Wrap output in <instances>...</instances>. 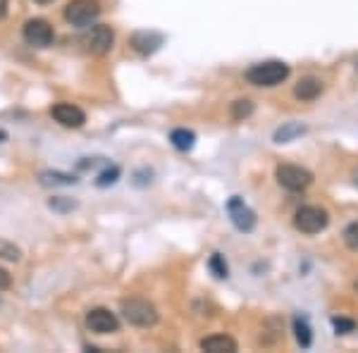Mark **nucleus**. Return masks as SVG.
Here are the masks:
<instances>
[{
	"mask_svg": "<svg viewBox=\"0 0 358 353\" xmlns=\"http://www.w3.org/2000/svg\"><path fill=\"white\" fill-rule=\"evenodd\" d=\"M289 77V65L282 60H268V62H258L251 70H246V81L253 86H277L282 84Z\"/></svg>",
	"mask_w": 358,
	"mask_h": 353,
	"instance_id": "obj_1",
	"label": "nucleus"
},
{
	"mask_svg": "<svg viewBox=\"0 0 358 353\" xmlns=\"http://www.w3.org/2000/svg\"><path fill=\"white\" fill-rule=\"evenodd\" d=\"M122 315H124V320H127L129 325L143 327V330L158 325V320H160L158 308H155V305L150 303V301H146V299H127V301H122Z\"/></svg>",
	"mask_w": 358,
	"mask_h": 353,
	"instance_id": "obj_2",
	"label": "nucleus"
},
{
	"mask_svg": "<svg viewBox=\"0 0 358 353\" xmlns=\"http://www.w3.org/2000/svg\"><path fill=\"white\" fill-rule=\"evenodd\" d=\"M330 225V215L325 208L318 205H301L294 215V227L301 234H320Z\"/></svg>",
	"mask_w": 358,
	"mask_h": 353,
	"instance_id": "obj_3",
	"label": "nucleus"
},
{
	"mask_svg": "<svg viewBox=\"0 0 358 353\" xmlns=\"http://www.w3.org/2000/svg\"><path fill=\"white\" fill-rule=\"evenodd\" d=\"M101 14V3L98 0H70L65 5V19L72 27H89Z\"/></svg>",
	"mask_w": 358,
	"mask_h": 353,
	"instance_id": "obj_4",
	"label": "nucleus"
},
{
	"mask_svg": "<svg viewBox=\"0 0 358 353\" xmlns=\"http://www.w3.org/2000/svg\"><path fill=\"white\" fill-rule=\"evenodd\" d=\"M275 176H277V184L287 191H306L310 184H313V174L308 172L301 165H279L275 170Z\"/></svg>",
	"mask_w": 358,
	"mask_h": 353,
	"instance_id": "obj_5",
	"label": "nucleus"
},
{
	"mask_svg": "<svg viewBox=\"0 0 358 353\" xmlns=\"http://www.w3.org/2000/svg\"><path fill=\"white\" fill-rule=\"evenodd\" d=\"M22 36L29 46H34V48H48L55 39V31L46 19H29L22 29Z\"/></svg>",
	"mask_w": 358,
	"mask_h": 353,
	"instance_id": "obj_6",
	"label": "nucleus"
},
{
	"mask_svg": "<svg viewBox=\"0 0 358 353\" xmlns=\"http://www.w3.org/2000/svg\"><path fill=\"white\" fill-rule=\"evenodd\" d=\"M86 327L96 334H112L119 330V320L110 308H91L86 313Z\"/></svg>",
	"mask_w": 358,
	"mask_h": 353,
	"instance_id": "obj_7",
	"label": "nucleus"
},
{
	"mask_svg": "<svg viewBox=\"0 0 358 353\" xmlns=\"http://www.w3.org/2000/svg\"><path fill=\"white\" fill-rule=\"evenodd\" d=\"M227 212H230L232 225H235L239 232H251L253 227H256V212L243 203L239 196H232V199L227 201Z\"/></svg>",
	"mask_w": 358,
	"mask_h": 353,
	"instance_id": "obj_8",
	"label": "nucleus"
},
{
	"mask_svg": "<svg viewBox=\"0 0 358 353\" xmlns=\"http://www.w3.org/2000/svg\"><path fill=\"white\" fill-rule=\"evenodd\" d=\"M50 117L67 129H79V127H84V122H86L84 110L72 105V103H55V105L50 108Z\"/></svg>",
	"mask_w": 358,
	"mask_h": 353,
	"instance_id": "obj_9",
	"label": "nucleus"
},
{
	"mask_svg": "<svg viewBox=\"0 0 358 353\" xmlns=\"http://www.w3.org/2000/svg\"><path fill=\"white\" fill-rule=\"evenodd\" d=\"M86 43H89V53L106 55L110 53L112 43H115V31H112V27H108V24H98V27H93Z\"/></svg>",
	"mask_w": 358,
	"mask_h": 353,
	"instance_id": "obj_10",
	"label": "nucleus"
},
{
	"mask_svg": "<svg viewBox=\"0 0 358 353\" xmlns=\"http://www.w3.org/2000/svg\"><path fill=\"white\" fill-rule=\"evenodd\" d=\"M201 351L206 353H235L237 341L227 334H210L206 339H201Z\"/></svg>",
	"mask_w": 358,
	"mask_h": 353,
	"instance_id": "obj_11",
	"label": "nucleus"
},
{
	"mask_svg": "<svg viewBox=\"0 0 358 353\" xmlns=\"http://www.w3.org/2000/svg\"><path fill=\"white\" fill-rule=\"evenodd\" d=\"M132 46L139 50V53L150 55L163 46V36L155 34V31H137V34L132 36Z\"/></svg>",
	"mask_w": 358,
	"mask_h": 353,
	"instance_id": "obj_12",
	"label": "nucleus"
},
{
	"mask_svg": "<svg viewBox=\"0 0 358 353\" xmlns=\"http://www.w3.org/2000/svg\"><path fill=\"white\" fill-rule=\"evenodd\" d=\"M320 93H323V81L315 79V77H306V79H301L297 84V88H294V96H297L299 101H304V103L315 101Z\"/></svg>",
	"mask_w": 358,
	"mask_h": 353,
	"instance_id": "obj_13",
	"label": "nucleus"
},
{
	"mask_svg": "<svg viewBox=\"0 0 358 353\" xmlns=\"http://www.w3.org/2000/svg\"><path fill=\"white\" fill-rule=\"evenodd\" d=\"M170 141H172V146L177 150L186 153V150L196 146V134L191 132V129H175V132L170 134Z\"/></svg>",
	"mask_w": 358,
	"mask_h": 353,
	"instance_id": "obj_14",
	"label": "nucleus"
},
{
	"mask_svg": "<svg viewBox=\"0 0 358 353\" xmlns=\"http://www.w3.org/2000/svg\"><path fill=\"white\" fill-rule=\"evenodd\" d=\"M39 179L43 186H72V184H77V176L67 174V172H41Z\"/></svg>",
	"mask_w": 358,
	"mask_h": 353,
	"instance_id": "obj_15",
	"label": "nucleus"
},
{
	"mask_svg": "<svg viewBox=\"0 0 358 353\" xmlns=\"http://www.w3.org/2000/svg\"><path fill=\"white\" fill-rule=\"evenodd\" d=\"M294 336H297L301 349H308L313 344V332H310V325L306 323V318H294Z\"/></svg>",
	"mask_w": 358,
	"mask_h": 353,
	"instance_id": "obj_16",
	"label": "nucleus"
},
{
	"mask_svg": "<svg viewBox=\"0 0 358 353\" xmlns=\"http://www.w3.org/2000/svg\"><path fill=\"white\" fill-rule=\"evenodd\" d=\"M253 115V103L248 98H239V101L232 103V119L241 122V119L251 117Z\"/></svg>",
	"mask_w": 358,
	"mask_h": 353,
	"instance_id": "obj_17",
	"label": "nucleus"
},
{
	"mask_svg": "<svg viewBox=\"0 0 358 353\" xmlns=\"http://www.w3.org/2000/svg\"><path fill=\"white\" fill-rule=\"evenodd\" d=\"M304 132H306V129L301 127V124H287V127H282L277 134H275V141H277V143H287V141H292L294 137H299V134H304Z\"/></svg>",
	"mask_w": 358,
	"mask_h": 353,
	"instance_id": "obj_18",
	"label": "nucleus"
},
{
	"mask_svg": "<svg viewBox=\"0 0 358 353\" xmlns=\"http://www.w3.org/2000/svg\"><path fill=\"white\" fill-rule=\"evenodd\" d=\"M208 268L212 270V274H215L217 279H225L227 274H230V270H227L225 258H222L220 253H212V256H210V261H208Z\"/></svg>",
	"mask_w": 358,
	"mask_h": 353,
	"instance_id": "obj_19",
	"label": "nucleus"
},
{
	"mask_svg": "<svg viewBox=\"0 0 358 353\" xmlns=\"http://www.w3.org/2000/svg\"><path fill=\"white\" fill-rule=\"evenodd\" d=\"M119 179V168L117 165H112V168H108V170H103L101 174L96 176V186H110V184H115V181Z\"/></svg>",
	"mask_w": 358,
	"mask_h": 353,
	"instance_id": "obj_20",
	"label": "nucleus"
},
{
	"mask_svg": "<svg viewBox=\"0 0 358 353\" xmlns=\"http://www.w3.org/2000/svg\"><path fill=\"white\" fill-rule=\"evenodd\" d=\"M341 236H344V243L351 248V251H358V220L351 222V225H346V230Z\"/></svg>",
	"mask_w": 358,
	"mask_h": 353,
	"instance_id": "obj_21",
	"label": "nucleus"
},
{
	"mask_svg": "<svg viewBox=\"0 0 358 353\" xmlns=\"http://www.w3.org/2000/svg\"><path fill=\"white\" fill-rule=\"evenodd\" d=\"M332 327L337 330V334H349V332L356 330V323L346 318H332Z\"/></svg>",
	"mask_w": 358,
	"mask_h": 353,
	"instance_id": "obj_22",
	"label": "nucleus"
},
{
	"mask_svg": "<svg viewBox=\"0 0 358 353\" xmlns=\"http://www.w3.org/2000/svg\"><path fill=\"white\" fill-rule=\"evenodd\" d=\"M48 205L53 208V210H60V212H65V210H72V208H74V203H72V201H67V199H53V201H48Z\"/></svg>",
	"mask_w": 358,
	"mask_h": 353,
	"instance_id": "obj_23",
	"label": "nucleus"
},
{
	"mask_svg": "<svg viewBox=\"0 0 358 353\" xmlns=\"http://www.w3.org/2000/svg\"><path fill=\"white\" fill-rule=\"evenodd\" d=\"M12 287V274L8 272V270L0 268V292H5V289Z\"/></svg>",
	"mask_w": 358,
	"mask_h": 353,
	"instance_id": "obj_24",
	"label": "nucleus"
},
{
	"mask_svg": "<svg viewBox=\"0 0 358 353\" xmlns=\"http://www.w3.org/2000/svg\"><path fill=\"white\" fill-rule=\"evenodd\" d=\"M3 258H8V261H19V251L17 248H3Z\"/></svg>",
	"mask_w": 358,
	"mask_h": 353,
	"instance_id": "obj_25",
	"label": "nucleus"
},
{
	"mask_svg": "<svg viewBox=\"0 0 358 353\" xmlns=\"http://www.w3.org/2000/svg\"><path fill=\"white\" fill-rule=\"evenodd\" d=\"M8 8H10V0H0V19H5V14H8Z\"/></svg>",
	"mask_w": 358,
	"mask_h": 353,
	"instance_id": "obj_26",
	"label": "nucleus"
},
{
	"mask_svg": "<svg viewBox=\"0 0 358 353\" xmlns=\"http://www.w3.org/2000/svg\"><path fill=\"white\" fill-rule=\"evenodd\" d=\"M5 139H8V134H5L3 129H0V141H5Z\"/></svg>",
	"mask_w": 358,
	"mask_h": 353,
	"instance_id": "obj_27",
	"label": "nucleus"
},
{
	"mask_svg": "<svg viewBox=\"0 0 358 353\" xmlns=\"http://www.w3.org/2000/svg\"><path fill=\"white\" fill-rule=\"evenodd\" d=\"M34 3H41V5H46V3H50V0H34Z\"/></svg>",
	"mask_w": 358,
	"mask_h": 353,
	"instance_id": "obj_28",
	"label": "nucleus"
},
{
	"mask_svg": "<svg viewBox=\"0 0 358 353\" xmlns=\"http://www.w3.org/2000/svg\"><path fill=\"white\" fill-rule=\"evenodd\" d=\"M356 292H358V282H356Z\"/></svg>",
	"mask_w": 358,
	"mask_h": 353,
	"instance_id": "obj_29",
	"label": "nucleus"
}]
</instances>
